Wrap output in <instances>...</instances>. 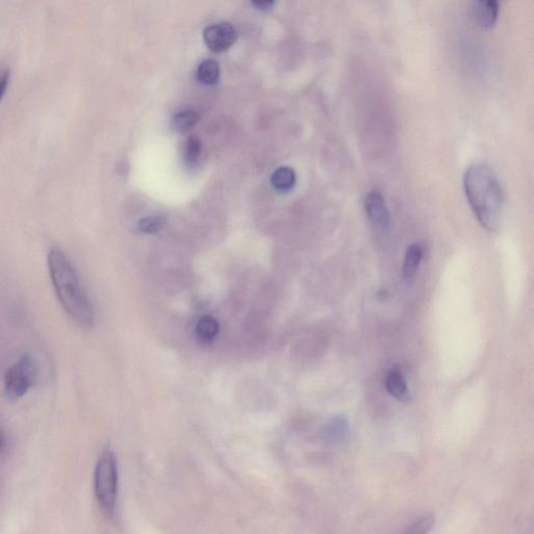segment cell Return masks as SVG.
Returning a JSON list of instances; mask_svg holds the SVG:
<instances>
[{
  "instance_id": "1",
  "label": "cell",
  "mask_w": 534,
  "mask_h": 534,
  "mask_svg": "<svg viewBox=\"0 0 534 534\" xmlns=\"http://www.w3.org/2000/svg\"><path fill=\"white\" fill-rule=\"evenodd\" d=\"M463 186L470 207L482 228L495 232L500 228L504 209V195L496 173L488 165L474 164L463 177Z\"/></svg>"
},
{
  "instance_id": "11",
  "label": "cell",
  "mask_w": 534,
  "mask_h": 534,
  "mask_svg": "<svg viewBox=\"0 0 534 534\" xmlns=\"http://www.w3.org/2000/svg\"><path fill=\"white\" fill-rule=\"evenodd\" d=\"M220 78V68L214 60H205L197 67V78L205 86H214Z\"/></svg>"
},
{
  "instance_id": "5",
  "label": "cell",
  "mask_w": 534,
  "mask_h": 534,
  "mask_svg": "<svg viewBox=\"0 0 534 534\" xmlns=\"http://www.w3.org/2000/svg\"><path fill=\"white\" fill-rule=\"evenodd\" d=\"M237 34L234 26L231 24H212L204 30L203 38L206 46L213 51L220 53L228 51L236 42Z\"/></svg>"
},
{
  "instance_id": "8",
  "label": "cell",
  "mask_w": 534,
  "mask_h": 534,
  "mask_svg": "<svg viewBox=\"0 0 534 534\" xmlns=\"http://www.w3.org/2000/svg\"><path fill=\"white\" fill-rule=\"evenodd\" d=\"M422 259V249L420 244H411L406 251L404 260L403 278L406 282H411L416 278Z\"/></svg>"
},
{
  "instance_id": "9",
  "label": "cell",
  "mask_w": 534,
  "mask_h": 534,
  "mask_svg": "<svg viewBox=\"0 0 534 534\" xmlns=\"http://www.w3.org/2000/svg\"><path fill=\"white\" fill-rule=\"evenodd\" d=\"M386 389L391 397L398 401H405L408 398L407 383L399 371H391L386 377Z\"/></svg>"
},
{
  "instance_id": "2",
  "label": "cell",
  "mask_w": 534,
  "mask_h": 534,
  "mask_svg": "<svg viewBox=\"0 0 534 534\" xmlns=\"http://www.w3.org/2000/svg\"><path fill=\"white\" fill-rule=\"evenodd\" d=\"M48 269L55 294L66 312L80 327H92L96 319L94 306L71 262L57 247L49 251Z\"/></svg>"
},
{
  "instance_id": "4",
  "label": "cell",
  "mask_w": 534,
  "mask_h": 534,
  "mask_svg": "<svg viewBox=\"0 0 534 534\" xmlns=\"http://www.w3.org/2000/svg\"><path fill=\"white\" fill-rule=\"evenodd\" d=\"M36 366L28 355H24L8 370L5 376V391L11 399L26 395L36 381Z\"/></svg>"
},
{
  "instance_id": "14",
  "label": "cell",
  "mask_w": 534,
  "mask_h": 534,
  "mask_svg": "<svg viewBox=\"0 0 534 534\" xmlns=\"http://www.w3.org/2000/svg\"><path fill=\"white\" fill-rule=\"evenodd\" d=\"M166 224V218L163 216H148V217L142 218L138 222V229L144 234H156L162 231Z\"/></svg>"
},
{
  "instance_id": "17",
  "label": "cell",
  "mask_w": 534,
  "mask_h": 534,
  "mask_svg": "<svg viewBox=\"0 0 534 534\" xmlns=\"http://www.w3.org/2000/svg\"><path fill=\"white\" fill-rule=\"evenodd\" d=\"M10 82V70H0V100H3V96L7 91L8 86Z\"/></svg>"
},
{
  "instance_id": "13",
  "label": "cell",
  "mask_w": 534,
  "mask_h": 534,
  "mask_svg": "<svg viewBox=\"0 0 534 534\" xmlns=\"http://www.w3.org/2000/svg\"><path fill=\"white\" fill-rule=\"evenodd\" d=\"M199 116L195 111L186 110L183 112L177 113L173 116L172 125L173 127L177 130V132L189 131L193 129L197 123H199Z\"/></svg>"
},
{
  "instance_id": "18",
  "label": "cell",
  "mask_w": 534,
  "mask_h": 534,
  "mask_svg": "<svg viewBox=\"0 0 534 534\" xmlns=\"http://www.w3.org/2000/svg\"><path fill=\"white\" fill-rule=\"evenodd\" d=\"M276 0H251V5L260 11H269L275 5Z\"/></svg>"
},
{
  "instance_id": "19",
  "label": "cell",
  "mask_w": 534,
  "mask_h": 534,
  "mask_svg": "<svg viewBox=\"0 0 534 534\" xmlns=\"http://www.w3.org/2000/svg\"><path fill=\"white\" fill-rule=\"evenodd\" d=\"M0 448H1V439H0Z\"/></svg>"
},
{
  "instance_id": "7",
  "label": "cell",
  "mask_w": 534,
  "mask_h": 534,
  "mask_svg": "<svg viewBox=\"0 0 534 534\" xmlns=\"http://www.w3.org/2000/svg\"><path fill=\"white\" fill-rule=\"evenodd\" d=\"M364 206H366V215L374 224L375 228L380 230H387L389 228L391 217H389V209H387L384 197L379 191H373L368 195Z\"/></svg>"
},
{
  "instance_id": "6",
  "label": "cell",
  "mask_w": 534,
  "mask_h": 534,
  "mask_svg": "<svg viewBox=\"0 0 534 534\" xmlns=\"http://www.w3.org/2000/svg\"><path fill=\"white\" fill-rule=\"evenodd\" d=\"M502 0H472L474 17L481 30L488 32L496 26Z\"/></svg>"
},
{
  "instance_id": "15",
  "label": "cell",
  "mask_w": 534,
  "mask_h": 534,
  "mask_svg": "<svg viewBox=\"0 0 534 534\" xmlns=\"http://www.w3.org/2000/svg\"><path fill=\"white\" fill-rule=\"evenodd\" d=\"M434 523V515L432 513H426V515H422L420 519L414 521V523H412L405 532L413 534L428 533L432 529Z\"/></svg>"
},
{
  "instance_id": "12",
  "label": "cell",
  "mask_w": 534,
  "mask_h": 534,
  "mask_svg": "<svg viewBox=\"0 0 534 534\" xmlns=\"http://www.w3.org/2000/svg\"><path fill=\"white\" fill-rule=\"evenodd\" d=\"M195 332H197V337L201 341H213L220 332V323L214 317L205 315L197 321Z\"/></svg>"
},
{
  "instance_id": "10",
  "label": "cell",
  "mask_w": 534,
  "mask_h": 534,
  "mask_svg": "<svg viewBox=\"0 0 534 534\" xmlns=\"http://www.w3.org/2000/svg\"><path fill=\"white\" fill-rule=\"evenodd\" d=\"M296 182V175L294 169L290 167H280L274 172L272 177V184L276 190L280 193H287L294 188Z\"/></svg>"
},
{
  "instance_id": "16",
  "label": "cell",
  "mask_w": 534,
  "mask_h": 534,
  "mask_svg": "<svg viewBox=\"0 0 534 534\" xmlns=\"http://www.w3.org/2000/svg\"><path fill=\"white\" fill-rule=\"evenodd\" d=\"M202 152V144L199 138L195 136H190L185 144L184 157L185 161L188 164H193L197 162Z\"/></svg>"
},
{
  "instance_id": "3",
  "label": "cell",
  "mask_w": 534,
  "mask_h": 534,
  "mask_svg": "<svg viewBox=\"0 0 534 534\" xmlns=\"http://www.w3.org/2000/svg\"><path fill=\"white\" fill-rule=\"evenodd\" d=\"M94 490L104 513L113 517L118 497V465L111 449L103 451L94 472Z\"/></svg>"
}]
</instances>
